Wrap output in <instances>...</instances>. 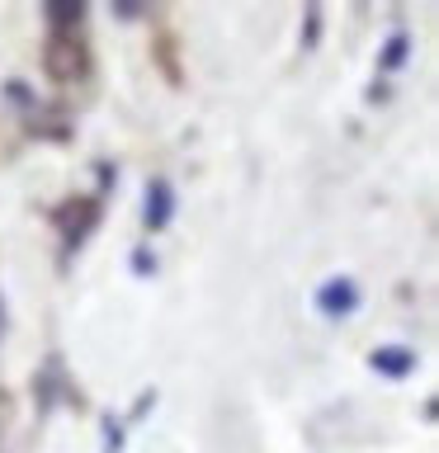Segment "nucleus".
Masks as SVG:
<instances>
[{
  "instance_id": "obj_4",
  "label": "nucleus",
  "mask_w": 439,
  "mask_h": 453,
  "mask_svg": "<svg viewBox=\"0 0 439 453\" xmlns=\"http://www.w3.org/2000/svg\"><path fill=\"white\" fill-rule=\"evenodd\" d=\"M406 57V38H392V48H388V66H397Z\"/></svg>"
},
{
  "instance_id": "obj_3",
  "label": "nucleus",
  "mask_w": 439,
  "mask_h": 453,
  "mask_svg": "<svg viewBox=\"0 0 439 453\" xmlns=\"http://www.w3.org/2000/svg\"><path fill=\"white\" fill-rule=\"evenodd\" d=\"M411 364H416V359H411L406 349H378L374 354V368H382V373H392V378H402Z\"/></svg>"
},
{
  "instance_id": "obj_1",
  "label": "nucleus",
  "mask_w": 439,
  "mask_h": 453,
  "mask_svg": "<svg viewBox=\"0 0 439 453\" xmlns=\"http://www.w3.org/2000/svg\"><path fill=\"white\" fill-rule=\"evenodd\" d=\"M317 307L326 311V317H345V311L359 307V283H354V279H331V283H321Z\"/></svg>"
},
{
  "instance_id": "obj_2",
  "label": "nucleus",
  "mask_w": 439,
  "mask_h": 453,
  "mask_svg": "<svg viewBox=\"0 0 439 453\" xmlns=\"http://www.w3.org/2000/svg\"><path fill=\"white\" fill-rule=\"evenodd\" d=\"M147 194H151V198H147V226L156 232V226H166V222H170V208H175V194H170V184H161V180H156Z\"/></svg>"
}]
</instances>
